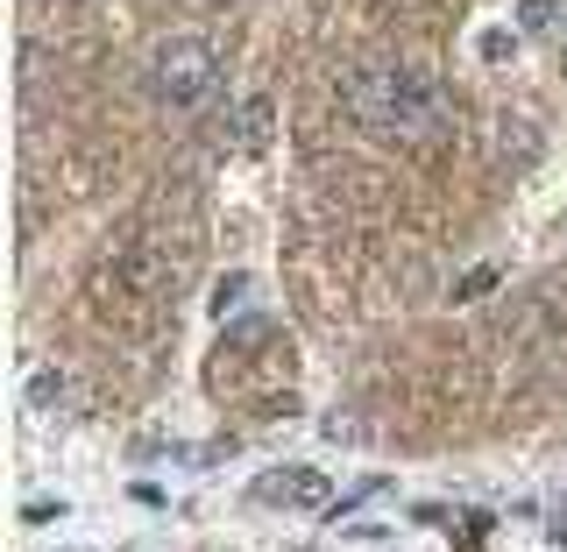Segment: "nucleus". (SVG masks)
<instances>
[{
	"instance_id": "nucleus-6",
	"label": "nucleus",
	"mask_w": 567,
	"mask_h": 552,
	"mask_svg": "<svg viewBox=\"0 0 567 552\" xmlns=\"http://www.w3.org/2000/svg\"><path fill=\"white\" fill-rule=\"evenodd\" d=\"M489 291H496V262H475V270L454 283V305H475V298H489Z\"/></svg>"
},
{
	"instance_id": "nucleus-2",
	"label": "nucleus",
	"mask_w": 567,
	"mask_h": 552,
	"mask_svg": "<svg viewBox=\"0 0 567 552\" xmlns=\"http://www.w3.org/2000/svg\"><path fill=\"white\" fill-rule=\"evenodd\" d=\"M142 79H150L156 106H171V114H199V106L220 93V50H213V35L177 29V35H164V43L150 50Z\"/></svg>"
},
{
	"instance_id": "nucleus-4",
	"label": "nucleus",
	"mask_w": 567,
	"mask_h": 552,
	"mask_svg": "<svg viewBox=\"0 0 567 552\" xmlns=\"http://www.w3.org/2000/svg\"><path fill=\"white\" fill-rule=\"evenodd\" d=\"M220 142H235V149H262L270 142V100H241V114H235V135H220Z\"/></svg>"
},
{
	"instance_id": "nucleus-1",
	"label": "nucleus",
	"mask_w": 567,
	"mask_h": 552,
	"mask_svg": "<svg viewBox=\"0 0 567 552\" xmlns=\"http://www.w3.org/2000/svg\"><path fill=\"white\" fill-rule=\"evenodd\" d=\"M341 100L383 142H440L454 128V93L419 64H354Z\"/></svg>"
},
{
	"instance_id": "nucleus-11",
	"label": "nucleus",
	"mask_w": 567,
	"mask_h": 552,
	"mask_svg": "<svg viewBox=\"0 0 567 552\" xmlns=\"http://www.w3.org/2000/svg\"><path fill=\"white\" fill-rule=\"evenodd\" d=\"M50 518H64V503H29L22 510V524H50Z\"/></svg>"
},
{
	"instance_id": "nucleus-5",
	"label": "nucleus",
	"mask_w": 567,
	"mask_h": 552,
	"mask_svg": "<svg viewBox=\"0 0 567 552\" xmlns=\"http://www.w3.org/2000/svg\"><path fill=\"white\" fill-rule=\"evenodd\" d=\"M518 29H525V35L560 29V0H518Z\"/></svg>"
},
{
	"instance_id": "nucleus-8",
	"label": "nucleus",
	"mask_w": 567,
	"mask_h": 552,
	"mask_svg": "<svg viewBox=\"0 0 567 552\" xmlns=\"http://www.w3.org/2000/svg\"><path fill=\"white\" fill-rule=\"evenodd\" d=\"M262 333H270V319H235V326H227V347H256Z\"/></svg>"
},
{
	"instance_id": "nucleus-10",
	"label": "nucleus",
	"mask_w": 567,
	"mask_h": 552,
	"mask_svg": "<svg viewBox=\"0 0 567 552\" xmlns=\"http://www.w3.org/2000/svg\"><path fill=\"white\" fill-rule=\"evenodd\" d=\"M504 50H518V35H504V29H489V35H483V58H504Z\"/></svg>"
},
{
	"instance_id": "nucleus-12",
	"label": "nucleus",
	"mask_w": 567,
	"mask_h": 552,
	"mask_svg": "<svg viewBox=\"0 0 567 552\" xmlns=\"http://www.w3.org/2000/svg\"><path fill=\"white\" fill-rule=\"evenodd\" d=\"M560 58H567V50H560Z\"/></svg>"
},
{
	"instance_id": "nucleus-7",
	"label": "nucleus",
	"mask_w": 567,
	"mask_h": 552,
	"mask_svg": "<svg viewBox=\"0 0 567 552\" xmlns=\"http://www.w3.org/2000/svg\"><path fill=\"white\" fill-rule=\"evenodd\" d=\"M248 291H256V283H248V277H227V283H220V291H213V312H220V319H227V312H235V305H241V298H248Z\"/></svg>"
},
{
	"instance_id": "nucleus-9",
	"label": "nucleus",
	"mask_w": 567,
	"mask_h": 552,
	"mask_svg": "<svg viewBox=\"0 0 567 552\" xmlns=\"http://www.w3.org/2000/svg\"><path fill=\"white\" fill-rule=\"evenodd\" d=\"M29 397H35V404H50V397H64V376H58V368H43V376H35V383H29Z\"/></svg>"
},
{
	"instance_id": "nucleus-3",
	"label": "nucleus",
	"mask_w": 567,
	"mask_h": 552,
	"mask_svg": "<svg viewBox=\"0 0 567 552\" xmlns=\"http://www.w3.org/2000/svg\"><path fill=\"white\" fill-rule=\"evenodd\" d=\"M256 503H284V510H327V475L319 468H277L256 482Z\"/></svg>"
}]
</instances>
